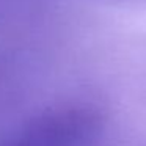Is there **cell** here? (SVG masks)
Masks as SVG:
<instances>
[{
	"instance_id": "cell-1",
	"label": "cell",
	"mask_w": 146,
	"mask_h": 146,
	"mask_svg": "<svg viewBox=\"0 0 146 146\" xmlns=\"http://www.w3.org/2000/svg\"><path fill=\"white\" fill-rule=\"evenodd\" d=\"M102 119L85 105H63L32 116L0 140V146H96Z\"/></svg>"
}]
</instances>
